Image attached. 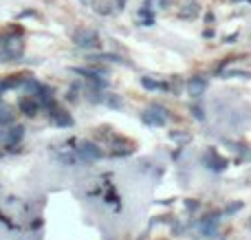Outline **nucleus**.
<instances>
[{
	"label": "nucleus",
	"instance_id": "obj_1",
	"mask_svg": "<svg viewBox=\"0 0 251 240\" xmlns=\"http://www.w3.org/2000/svg\"><path fill=\"white\" fill-rule=\"evenodd\" d=\"M25 51V42L22 35H4L0 38V62H11L18 60Z\"/></svg>",
	"mask_w": 251,
	"mask_h": 240
},
{
	"label": "nucleus",
	"instance_id": "obj_5",
	"mask_svg": "<svg viewBox=\"0 0 251 240\" xmlns=\"http://www.w3.org/2000/svg\"><path fill=\"white\" fill-rule=\"evenodd\" d=\"M203 161H205V166H207L209 170H214V172H223L227 168V159H223L216 150H207L205 157H203Z\"/></svg>",
	"mask_w": 251,
	"mask_h": 240
},
{
	"label": "nucleus",
	"instance_id": "obj_11",
	"mask_svg": "<svg viewBox=\"0 0 251 240\" xmlns=\"http://www.w3.org/2000/svg\"><path fill=\"white\" fill-rule=\"evenodd\" d=\"M196 13H199V4H196V0H185V4H183V9H181V16L183 18H194Z\"/></svg>",
	"mask_w": 251,
	"mask_h": 240
},
{
	"label": "nucleus",
	"instance_id": "obj_13",
	"mask_svg": "<svg viewBox=\"0 0 251 240\" xmlns=\"http://www.w3.org/2000/svg\"><path fill=\"white\" fill-rule=\"evenodd\" d=\"M108 106H113V108H122V99L119 97H108Z\"/></svg>",
	"mask_w": 251,
	"mask_h": 240
},
{
	"label": "nucleus",
	"instance_id": "obj_4",
	"mask_svg": "<svg viewBox=\"0 0 251 240\" xmlns=\"http://www.w3.org/2000/svg\"><path fill=\"white\" fill-rule=\"evenodd\" d=\"M77 157L82 159V161H97V159L104 157V152H101L95 144L84 141V144H79V148H77Z\"/></svg>",
	"mask_w": 251,
	"mask_h": 240
},
{
	"label": "nucleus",
	"instance_id": "obj_9",
	"mask_svg": "<svg viewBox=\"0 0 251 240\" xmlns=\"http://www.w3.org/2000/svg\"><path fill=\"white\" fill-rule=\"evenodd\" d=\"M22 135H25V128H22V126H13L11 130L4 135V139H7V145H9V148H13V144H18V141L22 139Z\"/></svg>",
	"mask_w": 251,
	"mask_h": 240
},
{
	"label": "nucleus",
	"instance_id": "obj_3",
	"mask_svg": "<svg viewBox=\"0 0 251 240\" xmlns=\"http://www.w3.org/2000/svg\"><path fill=\"white\" fill-rule=\"evenodd\" d=\"M165 110L161 108V106H150V108L143 113V121L148 123V126H156V128H161V126H165Z\"/></svg>",
	"mask_w": 251,
	"mask_h": 240
},
{
	"label": "nucleus",
	"instance_id": "obj_2",
	"mask_svg": "<svg viewBox=\"0 0 251 240\" xmlns=\"http://www.w3.org/2000/svg\"><path fill=\"white\" fill-rule=\"evenodd\" d=\"M73 42L79 48H95V47H100V35H97L95 29L82 26V29H77L73 33Z\"/></svg>",
	"mask_w": 251,
	"mask_h": 240
},
{
	"label": "nucleus",
	"instance_id": "obj_14",
	"mask_svg": "<svg viewBox=\"0 0 251 240\" xmlns=\"http://www.w3.org/2000/svg\"><path fill=\"white\" fill-rule=\"evenodd\" d=\"M2 139H4V132H2V130H0V141H2Z\"/></svg>",
	"mask_w": 251,
	"mask_h": 240
},
{
	"label": "nucleus",
	"instance_id": "obj_12",
	"mask_svg": "<svg viewBox=\"0 0 251 240\" xmlns=\"http://www.w3.org/2000/svg\"><path fill=\"white\" fill-rule=\"evenodd\" d=\"M141 84H143V88H150V91H156V88H165V84H159V82H154V79H150V77H143Z\"/></svg>",
	"mask_w": 251,
	"mask_h": 240
},
{
	"label": "nucleus",
	"instance_id": "obj_8",
	"mask_svg": "<svg viewBox=\"0 0 251 240\" xmlns=\"http://www.w3.org/2000/svg\"><path fill=\"white\" fill-rule=\"evenodd\" d=\"M205 88H207V82H205L203 77H192L190 82H187V95L190 97H201L205 93Z\"/></svg>",
	"mask_w": 251,
	"mask_h": 240
},
{
	"label": "nucleus",
	"instance_id": "obj_10",
	"mask_svg": "<svg viewBox=\"0 0 251 240\" xmlns=\"http://www.w3.org/2000/svg\"><path fill=\"white\" fill-rule=\"evenodd\" d=\"M16 113H13L11 106H7L4 101H0V123H11Z\"/></svg>",
	"mask_w": 251,
	"mask_h": 240
},
{
	"label": "nucleus",
	"instance_id": "obj_7",
	"mask_svg": "<svg viewBox=\"0 0 251 240\" xmlns=\"http://www.w3.org/2000/svg\"><path fill=\"white\" fill-rule=\"evenodd\" d=\"M18 108H20V113H25L26 117H33V115H38L40 104L33 95H29V97H22L20 104H18Z\"/></svg>",
	"mask_w": 251,
	"mask_h": 240
},
{
	"label": "nucleus",
	"instance_id": "obj_15",
	"mask_svg": "<svg viewBox=\"0 0 251 240\" xmlns=\"http://www.w3.org/2000/svg\"><path fill=\"white\" fill-rule=\"evenodd\" d=\"M249 225H251V220H249Z\"/></svg>",
	"mask_w": 251,
	"mask_h": 240
},
{
	"label": "nucleus",
	"instance_id": "obj_6",
	"mask_svg": "<svg viewBox=\"0 0 251 240\" xmlns=\"http://www.w3.org/2000/svg\"><path fill=\"white\" fill-rule=\"evenodd\" d=\"M51 119H53V123L55 126H60V128H69V126H73V117H71L66 110H62V108H55V106H51Z\"/></svg>",
	"mask_w": 251,
	"mask_h": 240
}]
</instances>
